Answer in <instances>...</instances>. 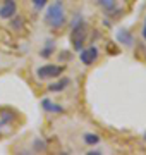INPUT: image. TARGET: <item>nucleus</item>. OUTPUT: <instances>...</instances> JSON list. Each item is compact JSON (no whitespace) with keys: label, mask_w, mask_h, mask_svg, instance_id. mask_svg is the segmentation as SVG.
<instances>
[{"label":"nucleus","mask_w":146,"mask_h":155,"mask_svg":"<svg viewBox=\"0 0 146 155\" xmlns=\"http://www.w3.org/2000/svg\"><path fill=\"white\" fill-rule=\"evenodd\" d=\"M83 138H84V143L86 145H98V143H100V140H101L100 136L95 134V133H86Z\"/></svg>","instance_id":"11"},{"label":"nucleus","mask_w":146,"mask_h":155,"mask_svg":"<svg viewBox=\"0 0 146 155\" xmlns=\"http://www.w3.org/2000/svg\"><path fill=\"white\" fill-rule=\"evenodd\" d=\"M144 138H146V134H144Z\"/></svg>","instance_id":"17"},{"label":"nucleus","mask_w":146,"mask_h":155,"mask_svg":"<svg viewBox=\"0 0 146 155\" xmlns=\"http://www.w3.org/2000/svg\"><path fill=\"white\" fill-rule=\"evenodd\" d=\"M143 38L146 40V24H144V28H143Z\"/></svg>","instance_id":"16"},{"label":"nucleus","mask_w":146,"mask_h":155,"mask_svg":"<svg viewBox=\"0 0 146 155\" xmlns=\"http://www.w3.org/2000/svg\"><path fill=\"white\" fill-rule=\"evenodd\" d=\"M14 26H16V28H17V29H21V21H19V19H17V21H16V22H14Z\"/></svg>","instance_id":"15"},{"label":"nucleus","mask_w":146,"mask_h":155,"mask_svg":"<svg viewBox=\"0 0 146 155\" xmlns=\"http://www.w3.org/2000/svg\"><path fill=\"white\" fill-rule=\"evenodd\" d=\"M96 5H100L103 11L107 12L108 16L112 17H119L120 14V9L117 7V0H95Z\"/></svg>","instance_id":"5"},{"label":"nucleus","mask_w":146,"mask_h":155,"mask_svg":"<svg viewBox=\"0 0 146 155\" xmlns=\"http://www.w3.org/2000/svg\"><path fill=\"white\" fill-rule=\"evenodd\" d=\"M46 2H48V0H31V4H33V7L36 11H41V9L46 5Z\"/></svg>","instance_id":"12"},{"label":"nucleus","mask_w":146,"mask_h":155,"mask_svg":"<svg viewBox=\"0 0 146 155\" xmlns=\"http://www.w3.org/2000/svg\"><path fill=\"white\" fill-rule=\"evenodd\" d=\"M46 145L43 141H34V150H45Z\"/></svg>","instance_id":"14"},{"label":"nucleus","mask_w":146,"mask_h":155,"mask_svg":"<svg viewBox=\"0 0 146 155\" xmlns=\"http://www.w3.org/2000/svg\"><path fill=\"white\" fill-rule=\"evenodd\" d=\"M98 55H100V52H98L96 47H90V48L79 50V59H81V62H83L84 66L95 64V62L98 61Z\"/></svg>","instance_id":"4"},{"label":"nucleus","mask_w":146,"mask_h":155,"mask_svg":"<svg viewBox=\"0 0 146 155\" xmlns=\"http://www.w3.org/2000/svg\"><path fill=\"white\" fill-rule=\"evenodd\" d=\"M41 107H43L46 112H53V114H62V112H64V107L57 105V104H52L48 98H45L43 102H41Z\"/></svg>","instance_id":"9"},{"label":"nucleus","mask_w":146,"mask_h":155,"mask_svg":"<svg viewBox=\"0 0 146 155\" xmlns=\"http://www.w3.org/2000/svg\"><path fill=\"white\" fill-rule=\"evenodd\" d=\"M69 84H71V79H69V78H62V79H59V81H55V83L48 84V91L59 93V91H64Z\"/></svg>","instance_id":"8"},{"label":"nucleus","mask_w":146,"mask_h":155,"mask_svg":"<svg viewBox=\"0 0 146 155\" xmlns=\"http://www.w3.org/2000/svg\"><path fill=\"white\" fill-rule=\"evenodd\" d=\"M115 36H117V41L120 45H124V47H132L134 45V36H132V33H131L129 29L120 28Z\"/></svg>","instance_id":"7"},{"label":"nucleus","mask_w":146,"mask_h":155,"mask_svg":"<svg viewBox=\"0 0 146 155\" xmlns=\"http://www.w3.org/2000/svg\"><path fill=\"white\" fill-rule=\"evenodd\" d=\"M45 22L53 29H59L65 24V11H64V2L62 0H55L52 5H48L45 12Z\"/></svg>","instance_id":"2"},{"label":"nucleus","mask_w":146,"mask_h":155,"mask_svg":"<svg viewBox=\"0 0 146 155\" xmlns=\"http://www.w3.org/2000/svg\"><path fill=\"white\" fill-rule=\"evenodd\" d=\"M86 36H88V24L84 22L83 16L78 14L76 19H74V24H72V29L69 33V38H71V43H72V48L74 50H83V45L86 41Z\"/></svg>","instance_id":"1"},{"label":"nucleus","mask_w":146,"mask_h":155,"mask_svg":"<svg viewBox=\"0 0 146 155\" xmlns=\"http://www.w3.org/2000/svg\"><path fill=\"white\" fill-rule=\"evenodd\" d=\"M64 72V67L62 66H55V64H46V66H41L36 69V76L40 79H52V78H59L62 76Z\"/></svg>","instance_id":"3"},{"label":"nucleus","mask_w":146,"mask_h":155,"mask_svg":"<svg viewBox=\"0 0 146 155\" xmlns=\"http://www.w3.org/2000/svg\"><path fill=\"white\" fill-rule=\"evenodd\" d=\"M53 50H55V41H53V40H46V41H45V47L40 50V57L48 59V57L53 54Z\"/></svg>","instance_id":"10"},{"label":"nucleus","mask_w":146,"mask_h":155,"mask_svg":"<svg viewBox=\"0 0 146 155\" xmlns=\"http://www.w3.org/2000/svg\"><path fill=\"white\" fill-rule=\"evenodd\" d=\"M60 61H71L72 59V54L71 52H60V57H59Z\"/></svg>","instance_id":"13"},{"label":"nucleus","mask_w":146,"mask_h":155,"mask_svg":"<svg viewBox=\"0 0 146 155\" xmlns=\"http://www.w3.org/2000/svg\"><path fill=\"white\" fill-rule=\"evenodd\" d=\"M17 4L14 0H4V5L0 7V17L2 19H12L16 16Z\"/></svg>","instance_id":"6"}]
</instances>
